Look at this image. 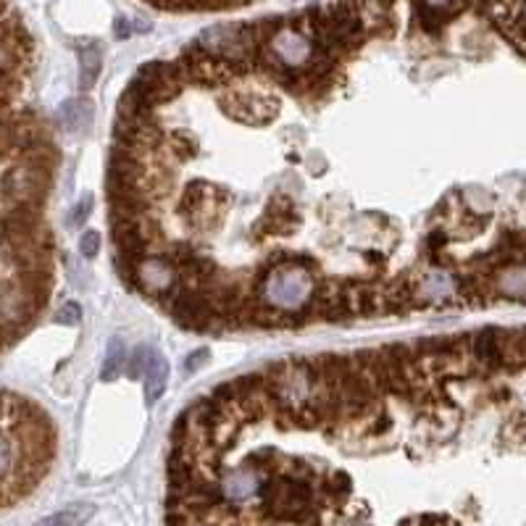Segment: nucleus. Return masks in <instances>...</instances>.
<instances>
[{
  "label": "nucleus",
  "mask_w": 526,
  "mask_h": 526,
  "mask_svg": "<svg viewBox=\"0 0 526 526\" xmlns=\"http://www.w3.org/2000/svg\"><path fill=\"white\" fill-rule=\"evenodd\" d=\"M184 85L187 82L176 67V61H150L135 74L127 90H132L142 103H147L156 111V105L174 101Z\"/></svg>",
  "instance_id": "1"
},
{
  "label": "nucleus",
  "mask_w": 526,
  "mask_h": 526,
  "mask_svg": "<svg viewBox=\"0 0 526 526\" xmlns=\"http://www.w3.org/2000/svg\"><path fill=\"white\" fill-rule=\"evenodd\" d=\"M124 366H127V348H124V340L113 337V340L108 343V351H105L101 379H103V382H113V379L121 374Z\"/></svg>",
  "instance_id": "10"
},
{
  "label": "nucleus",
  "mask_w": 526,
  "mask_h": 526,
  "mask_svg": "<svg viewBox=\"0 0 526 526\" xmlns=\"http://www.w3.org/2000/svg\"><path fill=\"white\" fill-rule=\"evenodd\" d=\"M113 32H116V37H121V40H124V37H129L132 32H135V27H132V22H129L127 16H119V19H116V30H113Z\"/></svg>",
  "instance_id": "18"
},
{
  "label": "nucleus",
  "mask_w": 526,
  "mask_h": 526,
  "mask_svg": "<svg viewBox=\"0 0 526 526\" xmlns=\"http://www.w3.org/2000/svg\"><path fill=\"white\" fill-rule=\"evenodd\" d=\"M142 379H145V400H147V406L158 403L161 395L166 392V385H169V363H166V358L161 352L150 351Z\"/></svg>",
  "instance_id": "7"
},
{
  "label": "nucleus",
  "mask_w": 526,
  "mask_h": 526,
  "mask_svg": "<svg viewBox=\"0 0 526 526\" xmlns=\"http://www.w3.org/2000/svg\"><path fill=\"white\" fill-rule=\"evenodd\" d=\"M421 5L434 8V11H445L448 16H453L466 5V0H421Z\"/></svg>",
  "instance_id": "16"
},
{
  "label": "nucleus",
  "mask_w": 526,
  "mask_h": 526,
  "mask_svg": "<svg viewBox=\"0 0 526 526\" xmlns=\"http://www.w3.org/2000/svg\"><path fill=\"white\" fill-rule=\"evenodd\" d=\"M266 474L253 468V466H237V468H229V471H221L218 474V490L224 495L227 505H243V503H250L258 497L261 492V485H263Z\"/></svg>",
  "instance_id": "5"
},
{
  "label": "nucleus",
  "mask_w": 526,
  "mask_h": 526,
  "mask_svg": "<svg viewBox=\"0 0 526 526\" xmlns=\"http://www.w3.org/2000/svg\"><path fill=\"white\" fill-rule=\"evenodd\" d=\"M93 210V195H85L82 201H79V206L74 209V221L76 224H82L85 218H87V213Z\"/></svg>",
  "instance_id": "17"
},
{
  "label": "nucleus",
  "mask_w": 526,
  "mask_h": 526,
  "mask_svg": "<svg viewBox=\"0 0 526 526\" xmlns=\"http://www.w3.org/2000/svg\"><path fill=\"white\" fill-rule=\"evenodd\" d=\"M221 108L240 124L263 127L280 116V98L266 90H227L221 98Z\"/></svg>",
  "instance_id": "2"
},
{
  "label": "nucleus",
  "mask_w": 526,
  "mask_h": 526,
  "mask_svg": "<svg viewBox=\"0 0 526 526\" xmlns=\"http://www.w3.org/2000/svg\"><path fill=\"white\" fill-rule=\"evenodd\" d=\"M150 351H153V348H145V345H140L138 351H135L132 355H129V358H127V363H129L127 374H129L132 379H140L142 374H145V366H147Z\"/></svg>",
  "instance_id": "12"
},
{
  "label": "nucleus",
  "mask_w": 526,
  "mask_h": 526,
  "mask_svg": "<svg viewBox=\"0 0 526 526\" xmlns=\"http://www.w3.org/2000/svg\"><path fill=\"white\" fill-rule=\"evenodd\" d=\"M503 337L505 329L487 326L477 334H471V366L479 377H495L497 371H505V355H503Z\"/></svg>",
  "instance_id": "4"
},
{
  "label": "nucleus",
  "mask_w": 526,
  "mask_h": 526,
  "mask_svg": "<svg viewBox=\"0 0 526 526\" xmlns=\"http://www.w3.org/2000/svg\"><path fill=\"white\" fill-rule=\"evenodd\" d=\"M79 318H82V306L74 303V300H69L67 306H61V308L56 311V321H58V324H67V326L79 324Z\"/></svg>",
  "instance_id": "14"
},
{
  "label": "nucleus",
  "mask_w": 526,
  "mask_h": 526,
  "mask_svg": "<svg viewBox=\"0 0 526 526\" xmlns=\"http://www.w3.org/2000/svg\"><path fill=\"white\" fill-rule=\"evenodd\" d=\"M209 358H210L209 348H198L195 352H190V355L184 358V377H192L195 371H201V369L206 366Z\"/></svg>",
  "instance_id": "13"
},
{
  "label": "nucleus",
  "mask_w": 526,
  "mask_h": 526,
  "mask_svg": "<svg viewBox=\"0 0 526 526\" xmlns=\"http://www.w3.org/2000/svg\"><path fill=\"white\" fill-rule=\"evenodd\" d=\"M176 272L169 253H156V255H147L145 261H140V266L135 269V277L129 281L132 290H138L142 298L153 300V303H161L172 290L176 287Z\"/></svg>",
  "instance_id": "3"
},
{
  "label": "nucleus",
  "mask_w": 526,
  "mask_h": 526,
  "mask_svg": "<svg viewBox=\"0 0 526 526\" xmlns=\"http://www.w3.org/2000/svg\"><path fill=\"white\" fill-rule=\"evenodd\" d=\"M58 121L69 132H85L93 124V103L87 98H71L61 105Z\"/></svg>",
  "instance_id": "9"
},
{
  "label": "nucleus",
  "mask_w": 526,
  "mask_h": 526,
  "mask_svg": "<svg viewBox=\"0 0 526 526\" xmlns=\"http://www.w3.org/2000/svg\"><path fill=\"white\" fill-rule=\"evenodd\" d=\"M93 519V505L79 503V505H69L64 511H58L56 516L45 519L40 526H82Z\"/></svg>",
  "instance_id": "11"
},
{
  "label": "nucleus",
  "mask_w": 526,
  "mask_h": 526,
  "mask_svg": "<svg viewBox=\"0 0 526 526\" xmlns=\"http://www.w3.org/2000/svg\"><path fill=\"white\" fill-rule=\"evenodd\" d=\"M492 298L526 303V263H511L490 280Z\"/></svg>",
  "instance_id": "6"
},
{
  "label": "nucleus",
  "mask_w": 526,
  "mask_h": 526,
  "mask_svg": "<svg viewBox=\"0 0 526 526\" xmlns=\"http://www.w3.org/2000/svg\"><path fill=\"white\" fill-rule=\"evenodd\" d=\"M98 250H101V237H98V232H85V235L79 237V253H82L85 258H98Z\"/></svg>",
  "instance_id": "15"
},
{
  "label": "nucleus",
  "mask_w": 526,
  "mask_h": 526,
  "mask_svg": "<svg viewBox=\"0 0 526 526\" xmlns=\"http://www.w3.org/2000/svg\"><path fill=\"white\" fill-rule=\"evenodd\" d=\"M103 67V48L95 40H85L79 45V87L82 90H93V85L101 76Z\"/></svg>",
  "instance_id": "8"
}]
</instances>
